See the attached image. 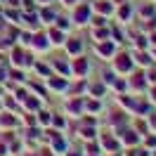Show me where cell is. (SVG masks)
Masks as SVG:
<instances>
[{"label":"cell","instance_id":"cell-9","mask_svg":"<svg viewBox=\"0 0 156 156\" xmlns=\"http://www.w3.org/2000/svg\"><path fill=\"white\" fill-rule=\"evenodd\" d=\"M126 142H128V144H133V142H135V135H133V133H128V137H126Z\"/></svg>","mask_w":156,"mask_h":156},{"label":"cell","instance_id":"cell-7","mask_svg":"<svg viewBox=\"0 0 156 156\" xmlns=\"http://www.w3.org/2000/svg\"><path fill=\"white\" fill-rule=\"evenodd\" d=\"M85 69H88V66H85V62H78V64H76V71H85Z\"/></svg>","mask_w":156,"mask_h":156},{"label":"cell","instance_id":"cell-4","mask_svg":"<svg viewBox=\"0 0 156 156\" xmlns=\"http://www.w3.org/2000/svg\"><path fill=\"white\" fill-rule=\"evenodd\" d=\"M76 19H88V7H80V10H76Z\"/></svg>","mask_w":156,"mask_h":156},{"label":"cell","instance_id":"cell-5","mask_svg":"<svg viewBox=\"0 0 156 156\" xmlns=\"http://www.w3.org/2000/svg\"><path fill=\"white\" fill-rule=\"evenodd\" d=\"M99 52H102V55H111V52H114V45H102V48H99Z\"/></svg>","mask_w":156,"mask_h":156},{"label":"cell","instance_id":"cell-6","mask_svg":"<svg viewBox=\"0 0 156 156\" xmlns=\"http://www.w3.org/2000/svg\"><path fill=\"white\" fill-rule=\"evenodd\" d=\"M97 10H99V12H111V7H109L107 2H102V5L97 2Z\"/></svg>","mask_w":156,"mask_h":156},{"label":"cell","instance_id":"cell-10","mask_svg":"<svg viewBox=\"0 0 156 156\" xmlns=\"http://www.w3.org/2000/svg\"><path fill=\"white\" fill-rule=\"evenodd\" d=\"M69 2H73V0H69Z\"/></svg>","mask_w":156,"mask_h":156},{"label":"cell","instance_id":"cell-3","mask_svg":"<svg viewBox=\"0 0 156 156\" xmlns=\"http://www.w3.org/2000/svg\"><path fill=\"white\" fill-rule=\"evenodd\" d=\"M50 38H52V43H62V40H64V33H59V31H52V33H50Z\"/></svg>","mask_w":156,"mask_h":156},{"label":"cell","instance_id":"cell-2","mask_svg":"<svg viewBox=\"0 0 156 156\" xmlns=\"http://www.w3.org/2000/svg\"><path fill=\"white\" fill-rule=\"evenodd\" d=\"M80 48H83L80 40H71V43H69V52H80Z\"/></svg>","mask_w":156,"mask_h":156},{"label":"cell","instance_id":"cell-8","mask_svg":"<svg viewBox=\"0 0 156 156\" xmlns=\"http://www.w3.org/2000/svg\"><path fill=\"white\" fill-rule=\"evenodd\" d=\"M36 45H38V48H45V38H40V36H38V38H36Z\"/></svg>","mask_w":156,"mask_h":156},{"label":"cell","instance_id":"cell-1","mask_svg":"<svg viewBox=\"0 0 156 156\" xmlns=\"http://www.w3.org/2000/svg\"><path fill=\"white\" fill-rule=\"evenodd\" d=\"M116 66L121 69V71H128V69H130V62H128V57H121L116 62Z\"/></svg>","mask_w":156,"mask_h":156}]
</instances>
